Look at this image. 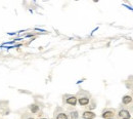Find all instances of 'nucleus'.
<instances>
[{
  "label": "nucleus",
  "mask_w": 133,
  "mask_h": 119,
  "mask_svg": "<svg viewBox=\"0 0 133 119\" xmlns=\"http://www.w3.org/2000/svg\"><path fill=\"white\" fill-rule=\"evenodd\" d=\"M119 116H120V118H122V119H130V113H129V111H127V110H121L120 112H119Z\"/></svg>",
  "instance_id": "nucleus-1"
},
{
  "label": "nucleus",
  "mask_w": 133,
  "mask_h": 119,
  "mask_svg": "<svg viewBox=\"0 0 133 119\" xmlns=\"http://www.w3.org/2000/svg\"><path fill=\"white\" fill-rule=\"evenodd\" d=\"M95 117V114L92 113V112H89V111H86L83 113V118L85 119H93Z\"/></svg>",
  "instance_id": "nucleus-2"
},
{
  "label": "nucleus",
  "mask_w": 133,
  "mask_h": 119,
  "mask_svg": "<svg viewBox=\"0 0 133 119\" xmlns=\"http://www.w3.org/2000/svg\"><path fill=\"white\" fill-rule=\"evenodd\" d=\"M67 103L69 104V105L75 106L76 103H77V99H76V97H69V98L67 99Z\"/></svg>",
  "instance_id": "nucleus-3"
},
{
  "label": "nucleus",
  "mask_w": 133,
  "mask_h": 119,
  "mask_svg": "<svg viewBox=\"0 0 133 119\" xmlns=\"http://www.w3.org/2000/svg\"><path fill=\"white\" fill-rule=\"evenodd\" d=\"M88 103H89V99L86 98V97H83V98L79 99V104H80V105H82V106L87 105Z\"/></svg>",
  "instance_id": "nucleus-4"
},
{
  "label": "nucleus",
  "mask_w": 133,
  "mask_h": 119,
  "mask_svg": "<svg viewBox=\"0 0 133 119\" xmlns=\"http://www.w3.org/2000/svg\"><path fill=\"white\" fill-rule=\"evenodd\" d=\"M132 102V97L130 96H125L124 98L122 99V103L125 104V105H127V104H130Z\"/></svg>",
  "instance_id": "nucleus-5"
},
{
  "label": "nucleus",
  "mask_w": 133,
  "mask_h": 119,
  "mask_svg": "<svg viewBox=\"0 0 133 119\" xmlns=\"http://www.w3.org/2000/svg\"><path fill=\"white\" fill-rule=\"evenodd\" d=\"M113 115H114V113H113L112 111H106L102 114V117L103 118H111Z\"/></svg>",
  "instance_id": "nucleus-6"
},
{
  "label": "nucleus",
  "mask_w": 133,
  "mask_h": 119,
  "mask_svg": "<svg viewBox=\"0 0 133 119\" xmlns=\"http://www.w3.org/2000/svg\"><path fill=\"white\" fill-rule=\"evenodd\" d=\"M56 119H68V116L66 115L65 113H60V114L57 115Z\"/></svg>",
  "instance_id": "nucleus-7"
},
{
  "label": "nucleus",
  "mask_w": 133,
  "mask_h": 119,
  "mask_svg": "<svg viewBox=\"0 0 133 119\" xmlns=\"http://www.w3.org/2000/svg\"><path fill=\"white\" fill-rule=\"evenodd\" d=\"M31 111H32L33 113H37V112L39 111V107H38L37 105H33V106L31 107Z\"/></svg>",
  "instance_id": "nucleus-8"
},
{
  "label": "nucleus",
  "mask_w": 133,
  "mask_h": 119,
  "mask_svg": "<svg viewBox=\"0 0 133 119\" xmlns=\"http://www.w3.org/2000/svg\"><path fill=\"white\" fill-rule=\"evenodd\" d=\"M78 117V113L77 112H72L71 113V118L72 119H76Z\"/></svg>",
  "instance_id": "nucleus-9"
},
{
  "label": "nucleus",
  "mask_w": 133,
  "mask_h": 119,
  "mask_svg": "<svg viewBox=\"0 0 133 119\" xmlns=\"http://www.w3.org/2000/svg\"><path fill=\"white\" fill-rule=\"evenodd\" d=\"M29 119H33V118H29Z\"/></svg>",
  "instance_id": "nucleus-10"
},
{
  "label": "nucleus",
  "mask_w": 133,
  "mask_h": 119,
  "mask_svg": "<svg viewBox=\"0 0 133 119\" xmlns=\"http://www.w3.org/2000/svg\"><path fill=\"white\" fill-rule=\"evenodd\" d=\"M42 119H45V118H42Z\"/></svg>",
  "instance_id": "nucleus-11"
}]
</instances>
